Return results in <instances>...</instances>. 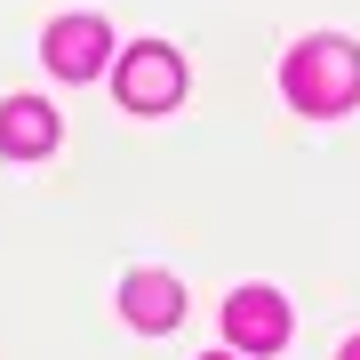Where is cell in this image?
<instances>
[{"instance_id":"6","label":"cell","mask_w":360,"mask_h":360,"mask_svg":"<svg viewBox=\"0 0 360 360\" xmlns=\"http://www.w3.org/2000/svg\"><path fill=\"white\" fill-rule=\"evenodd\" d=\"M120 312H129L136 328H176V312H184V288L168 281V272H129V288H120Z\"/></svg>"},{"instance_id":"4","label":"cell","mask_w":360,"mask_h":360,"mask_svg":"<svg viewBox=\"0 0 360 360\" xmlns=\"http://www.w3.org/2000/svg\"><path fill=\"white\" fill-rule=\"evenodd\" d=\"M224 336H232L240 352H281V345H288V304H281V288H232Z\"/></svg>"},{"instance_id":"7","label":"cell","mask_w":360,"mask_h":360,"mask_svg":"<svg viewBox=\"0 0 360 360\" xmlns=\"http://www.w3.org/2000/svg\"><path fill=\"white\" fill-rule=\"evenodd\" d=\"M336 360H360V336H352V345H345V352H336Z\"/></svg>"},{"instance_id":"1","label":"cell","mask_w":360,"mask_h":360,"mask_svg":"<svg viewBox=\"0 0 360 360\" xmlns=\"http://www.w3.org/2000/svg\"><path fill=\"white\" fill-rule=\"evenodd\" d=\"M281 89H288L296 112H345V104H360V49L336 40V32H312L304 49L288 56Z\"/></svg>"},{"instance_id":"5","label":"cell","mask_w":360,"mask_h":360,"mask_svg":"<svg viewBox=\"0 0 360 360\" xmlns=\"http://www.w3.org/2000/svg\"><path fill=\"white\" fill-rule=\"evenodd\" d=\"M0 153H8V160L56 153V112L40 96H8V104H0Z\"/></svg>"},{"instance_id":"2","label":"cell","mask_w":360,"mask_h":360,"mask_svg":"<svg viewBox=\"0 0 360 360\" xmlns=\"http://www.w3.org/2000/svg\"><path fill=\"white\" fill-rule=\"evenodd\" d=\"M112 89H120L129 112H168V104L184 96V65H176V49H160V40H136V49L120 56Z\"/></svg>"},{"instance_id":"8","label":"cell","mask_w":360,"mask_h":360,"mask_svg":"<svg viewBox=\"0 0 360 360\" xmlns=\"http://www.w3.org/2000/svg\"><path fill=\"white\" fill-rule=\"evenodd\" d=\"M217 360H232V352H217Z\"/></svg>"},{"instance_id":"3","label":"cell","mask_w":360,"mask_h":360,"mask_svg":"<svg viewBox=\"0 0 360 360\" xmlns=\"http://www.w3.org/2000/svg\"><path fill=\"white\" fill-rule=\"evenodd\" d=\"M40 56H49L56 80H96L112 65V32H104V16H56L49 40H40Z\"/></svg>"}]
</instances>
